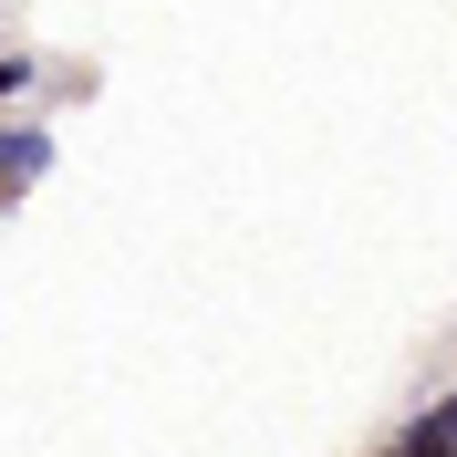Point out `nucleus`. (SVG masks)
I'll use <instances>...</instances> for the list:
<instances>
[{"label": "nucleus", "instance_id": "obj_1", "mask_svg": "<svg viewBox=\"0 0 457 457\" xmlns=\"http://www.w3.org/2000/svg\"><path fill=\"white\" fill-rule=\"evenodd\" d=\"M457 447V405H436V416H427V427H416V436H405V457H447Z\"/></svg>", "mask_w": 457, "mask_h": 457}, {"label": "nucleus", "instance_id": "obj_2", "mask_svg": "<svg viewBox=\"0 0 457 457\" xmlns=\"http://www.w3.org/2000/svg\"><path fill=\"white\" fill-rule=\"evenodd\" d=\"M42 156H53V145H42V136H0V177H31V167H42Z\"/></svg>", "mask_w": 457, "mask_h": 457}]
</instances>
